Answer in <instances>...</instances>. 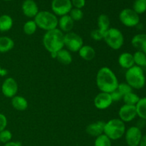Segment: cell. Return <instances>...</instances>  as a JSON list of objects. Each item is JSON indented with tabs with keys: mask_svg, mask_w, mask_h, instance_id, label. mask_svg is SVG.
<instances>
[{
	"mask_svg": "<svg viewBox=\"0 0 146 146\" xmlns=\"http://www.w3.org/2000/svg\"><path fill=\"white\" fill-rule=\"evenodd\" d=\"M83 45V38L76 33L71 31L64 34V46L71 52H78Z\"/></svg>",
	"mask_w": 146,
	"mask_h": 146,
	"instance_id": "7",
	"label": "cell"
},
{
	"mask_svg": "<svg viewBox=\"0 0 146 146\" xmlns=\"http://www.w3.org/2000/svg\"><path fill=\"white\" fill-rule=\"evenodd\" d=\"M133 9L138 14L145 13L146 11V0H135Z\"/></svg>",
	"mask_w": 146,
	"mask_h": 146,
	"instance_id": "29",
	"label": "cell"
},
{
	"mask_svg": "<svg viewBox=\"0 0 146 146\" xmlns=\"http://www.w3.org/2000/svg\"><path fill=\"white\" fill-rule=\"evenodd\" d=\"M125 125L119 118H113L105 123L104 133L111 141L120 139L125 135Z\"/></svg>",
	"mask_w": 146,
	"mask_h": 146,
	"instance_id": "4",
	"label": "cell"
},
{
	"mask_svg": "<svg viewBox=\"0 0 146 146\" xmlns=\"http://www.w3.org/2000/svg\"><path fill=\"white\" fill-rule=\"evenodd\" d=\"M131 44L138 51L146 54V34H138L131 39Z\"/></svg>",
	"mask_w": 146,
	"mask_h": 146,
	"instance_id": "17",
	"label": "cell"
},
{
	"mask_svg": "<svg viewBox=\"0 0 146 146\" xmlns=\"http://www.w3.org/2000/svg\"><path fill=\"white\" fill-rule=\"evenodd\" d=\"M21 10L23 14L29 18H34L39 11L38 5L34 0H24L21 4Z\"/></svg>",
	"mask_w": 146,
	"mask_h": 146,
	"instance_id": "14",
	"label": "cell"
},
{
	"mask_svg": "<svg viewBox=\"0 0 146 146\" xmlns=\"http://www.w3.org/2000/svg\"><path fill=\"white\" fill-rule=\"evenodd\" d=\"M14 47V41L11 38L6 36H0V53L4 54L13 49Z\"/></svg>",
	"mask_w": 146,
	"mask_h": 146,
	"instance_id": "21",
	"label": "cell"
},
{
	"mask_svg": "<svg viewBox=\"0 0 146 146\" xmlns=\"http://www.w3.org/2000/svg\"><path fill=\"white\" fill-rule=\"evenodd\" d=\"M140 97L137 95L136 94L132 92H130L128 94H125L123 96V101L124 104L131 106H135L138 101L140 100Z\"/></svg>",
	"mask_w": 146,
	"mask_h": 146,
	"instance_id": "27",
	"label": "cell"
},
{
	"mask_svg": "<svg viewBox=\"0 0 146 146\" xmlns=\"http://www.w3.org/2000/svg\"><path fill=\"white\" fill-rule=\"evenodd\" d=\"M126 83L133 89L139 90L145 85L146 78L144 70L141 67L134 65L127 69L125 74Z\"/></svg>",
	"mask_w": 146,
	"mask_h": 146,
	"instance_id": "3",
	"label": "cell"
},
{
	"mask_svg": "<svg viewBox=\"0 0 146 146\" xmlns=\"http://www.w3.org/2000/svg\"><path fill=\"white\" fill-rule=\"evenodd\" d=\"M118 116L124 123H129L133 121L137 116V111L135 106L124 104L118 111Z\"/></svg>",
	"mask_w": 146,
	"mask_h": 146,
	"instance_id": "12",
	"label": "cell"
},
{
	"mask_svg": "<svg viewBox=\"0 0 146 146\" xmlns=\"http://www.w3.org/2000/svg\"><path fill=\"white\" fill-rule=\"evenodd\" d=\"M118 64L120 66L122 67L123 68L125 69H128V68H131L135 65L133 59V56L132 54L128 52H124L122 53L121 55L118 56Z\"/></svg>",
	"mask_w": 146,
	"mask_h": 146,
	"instance_id": "18",
	"label": "cell"
},
{
	"mask_svg": "<svg viewBox=\"0 0 146 146\" xmlns=\"http://www.w3.org/2000/svg\"><path fill=\"white\" fill-rule=\"evenodd\" d=\"M34 20L38 28L46 31H51L58 27V18L54 13L48 11H39Z\"/></svg>",
	"mask_w": 146,
	"mask_h": 146,
	"instance_id": "5",
	"label": "cell"
},
{
	"mask_svg": "<svg viewBox=\"0 0 146 146\" xmlns=\"http://www.w3.org/2000/svg\"><path fill=\"white\" fill-rule=\"evenodd\" d=\"M1 88V92L4 96L12 98L18 92V84L14 78L9 77L3 81Z\"/></svg>",
	"mask_w": 146,
	"mask_h": 146,
	"instance_id": "11",
	"label": "cell"
},
{
	"mask_svg": "<svg viewBox=\"0 0 146 146\" xmlns=\"http://www.w3.org/2000/svg\"><path fill=\"white\" fill-rule=\"evenodd\" d=\"M111 98L113 100V102H115V101H121V99H123V96L118 91V90H115V91H113L112 93H111Z\"/></svg>",
	"mask_w": 146,
	"mask_h": 146,
	"instance_id": "36",
	"label": "cell"
},
{
	"mask_svg": "<svg viewBox=\"0 0 146 146\" xmlns=\"http://www.w3.org/2000/svg\"><path fill=\"white\" fill-rule=\"evenodd\" d=\"M51 58H56L57 56V53H51Z\"/></svg>",
	"mask_w": 146,
	"mask_h": 146,
	"instance_id": "41",
	"label": "cell"
},
{
	"mask_svg": "<svg viewBox=\"0 0 146 146\" xmlns=\"http://www.w3.org/2000/svg\"><path fill=\"white\" fill-rule=\"evenodd\" d=\"M56 59L61 64H64V65H68V64H71L73 61L71 52L68 50L64 49V48H62L57 52Z\"/></svg>",
	"mask_w": 146,
	"mask_h": 146,
	"instance_id": "23",
	"label": "cell"
},
{
	"mask_svg": "<svg viewBox=\"0 0 146 146\" xmlns=\"http://www.w3.org/2000/svg\"><path fill=\"white\" fill-rule=\"evenodd\" d=\"M58 26L59 27V29L62 32H65L66 34L72 31L74 27V21L68 14L62 16L58 19Z\"/></svg>",
	"mask_w": 146,
	"mask_h": 146,
	"instance_id": "16",
	"label": "cell"
},
{
	"mask_svg": "<svg viewBox=\"0 0 146 146\" xmlns=\"http://www.w3.org/2000/svg\"><path fill=\"white\" fill-rule=\"evenodd\" d=\"M143 69L144 70V71H145H145H146V62H145V65H144L143 66Z\"/></svg>",
	"mask_w": 146,
	"mask_h": 146,
	"instance_id": "42",
	"label": "cell"
},
{
	"mask_svg": "<svg viewBox=\"0 0 146 146\" xmlns=\"http://www.w3.org/2000/svg\"><path fill=\"white\" fill-rule=\"evenodd\" d=\"M7 118L4 114L0 113V132L6 129L7 125Z\"/></svg>",
	"mask_w": 146,
	"mask_h": 146,
	"instance_id": "35",
	"label": "cell"
},
{
	"mask_svg": "<svg viewBox=\"0 0 146 146\" xmlns=\"http://www.w3.org/2000/svg\"><path fill=\"white\" fill-rule=\"evenodd\" d=\"M104 40L107 45L113 50H118L124 44V36L118 29L110 28L104 35Z\"/></svg>",
	"mask_w": 146,
	"mask_h": 146,
	"instance_id": "6",
	"label": "cell"
},
{
	"mask_svg": "<svg viewBox=\"0 0 146 146\" xmlns=\"http://www.w3.org/2000/svg\"><path fill=\"white\" fill-rule=\"evenodd\" d=\"M94 106L98 110H105L109 108L113 104L111 94L108 93L100 92L94 98Z\"/></svg>",
	"mask_w": 146,
	"mask_h": 146,
	"instance_id": "13",
	"label": "cell"
},
{
	"mask_svg": "<svg viewBox=\"0 0 146 146\" xmlns=\"http://www.w3.org/2000/svg\"><path fill=\"white\" fill-rule=\"evenodd\" d=\"M137 111V116L141 119L146 121V97L140 98L135 105Z\"/></svg>",
	"mask_w": 146,
	"mask_h": 146,
	"instance_id": "25",
	"label": "cell"
},
{
	"mask_svg": "<svg viewBox=\"0 0 146 146\" xmlns=\"http://www.w3.org/2000/svg\"><path fill=\"white\" fill-rule=\"evenodd\" d=\"M141 128L137 126H131L125 131V139L128 146H138L142 138Z\"/></svg>",
	"mask_w": 146,
	"mask_h": 146,
	"instance_id": "10",
	"label": "cell"
},
{
	"mask_svg": "<svg viewBox=\"0 0 146 146\" xmlns=\"http://www.w3.org/2000/svg\"><path fill=\"white\" fill-rule=\"evenodd\" d=\"M138 146H146V134L142 136V138H141V142H140Z\"/></svg>",
	"mask_w": 146,
	"mask_h": 146,
	"instance_id": "39",
	"label": "cell"
},
{
	"mask_svg": "<svg viewBox=\"0 0 146 146\" xmlns=\"http://www.w3.org/2000/svg\"><path fill=\"white\" fill-rule=\"evenodd\" d=\"M1 70H2V68L0 66V76H1Z\"/></svg>",
	"mask_w": 146,
	"mask_h": 146,
	"instance_id": "43",
	"label": "cell"
},
{
	"mask_svg": "<svg viewBox=\"0 0 146 146\" xmlns=\"http://www.w3.org/2000/svg\"><path fill=\"white\" fill-rule=\"evenodd\" d=\"M3 1H11V0H3Z\"/></svg>",
	"mask_w": 146,
	"mask_h": 146,
	"instance_id": "44",
	"label": "cell"
},
{
	"mask_svg": "<svg viewBox=\"0 0 146 146\" xmlns=\"http://www.w3.org/2000/svg\"><path fill=\"white\" fill-rule=\"evenodd\" d=\"M14 21L12 18L8 14L0 16V32L9 31L13 27Z\"/></svg>",
	"mask_w": 146,
	"mask_h": 146,
	"instance_id": "22",
	"label": "cell"
},
{
	"mask_svg": "<svg viewBox=\"0 0 146 146\" xmlns=\"http://www.w3.org/2000/svg\"><path fill=\"white\" fill-rule=\"evenodd\" d=\"M7 74V71L6 69H4V68H2V70H1V76H6Z\"/></svg>",
	"mask_w": 146,
	"mask_h": 146,
	"instance_id": "40",
	"label": "cell"
},
{
	"mask_svg": "<svg viewBox=\"0 0 146 146\" xmlns=\"http://www.w3.org/2000/svg\"><path fill=\"white\" fill-rule=\"evenodd\" d=\"M119 19L124 26L127 27H136L140 23L139 14L133 9H124L120 12Z\"/></svg>",
	"mask_w": 146,
	"mask_h": 146,
	"instance_id": "8",
	"label": "cell"
},
{
	"mask_svg": "<svg viewBox=\"0 0 146 146\" xmlns=\"http://www.w3.org/2000/svg\"><path fill=\"white\" fill-rule=\"evenodd\" d=\"M68 15L71 17V18L74 20V21H80L83 19L84 17V12L81 9H77V8H72L71 11L69 12Z\"/></svg>",
	"mask_w": 146,
	"mask_h": 146,
	"instance_id": "31",
	"label": "cell"
},
{
	"mask_svg": "<svg viewBox=\"0 0 146 146\" xmlns=\"http://www.w3.org/2000/svg\"><path fill=\"white\" fill-rule=\"evenodd\" d=\"M80 57L85 61H91L96 56V51L89 45H83L78 51Z\"/></svg>",
	"mask_w": 146,
	"mask_h": 146,
	"instance_id": "19",
	"label": "cell"
},
{
	"mask_svg": "<svg viewBox=\"0 0 146 146\" xmlns=\"http://www.w3.org/2000/svg\"><path fill=\"white\" fill-rule=\"evenodd\" d=\"M96 85L101 92L111 94L115 91L119 84L115 73L110 68L102 67L98 70L96 74Z\"/></svg>",
	"mask_w": 146,
	"mask_h": 146,
	"instance_id": "1",
	"label": "cell"
},
{
	"mask_svg": "<svg viewBox=\"0 0 146 146\" xmlns=\"http://www.w3.org/2000/svg\"><path fill=\"white\" fill-rule=\"evenodd\" d=\"M97 21H98V29L103 33H105L107 30L111 28L110 27V24H111L110 19L106 14H102L98 16Z\"/></svg>",
	"mask_w": 146,
	"mask_h": 146,
	"instance_id": "24",
	"label": "cell"
},
{
	"mask_svg": "<svg viewBox=\"0 0 146 146\" xmlns=\"http://www.w3.org/2000/svg\"><path fill=\"white\" fill-rule=\"evenodd\" d=\"M4 146H21V144L19 142H14V141H10L7 143L4 144Z\"/></svg>",
	"mask_w": 146,
	"mask_h": 146,
	"instance_id": "38",
	"label": "cell"
},
{
	"mask_svg": "<svg viewBox=\"0 0 146 146\" xmlns=\"http://www.w3.org/2000/svg\"><path fill=\"white\" fill-rule=\"evenodd\" d=\"M104 33L100 31L98 29L93 30L91 33V38L94 40H95V41H101V40L104 39Z\"/></svg>",
	"mask_w": 146,
	"mask_h": 146,
	"instance_id": "34",
	"label": "cell"
},
{
	"mask_svg": "<svg viewBox=\"0 0 146 146\" xmlns=\"http://www.w3.org/2000/svg\"><path fill=\"white\" fill-rule=\"evenodd\" d=\"M12 138V133L9 130L5 129L0 132V143L5 144L10 142Z\"/></svg>",
	"mask_w": 146,
	"mask_h": 146,
	"instance_id": "32",
	"label": "cell"
},
{
	"mask_svg": "<svg viewBox=\"0 0 146 146\" xmlns=\"http://www.w3.org/2000/svg\"><path fill=\"white\" fill-rule=\"evenodd\" d=\"M135 66L143 68L146 62V54L141 51H137L133 54Z\"/></svg>",
	"mask_w": 146,
	"mask_h": 146,
	"instance_id": "28",
	"label": "cell"
},
{
	"mask_svg": "<svg viewBox=\"0 0 146 146\" xmlns=\"http://www.w3.org/2000/svg\"><path fill=\"white\" fill-rule=\"evenodd\" d=\"M43 45L51 54L57 53L64 47V34L59 29L46 31L43 37Z\"/></svg>",
	"mask_w": 146,
	"mask_h": 146,
	"instance_id": "2",
	"label": "cell"
},
{
	"mask_svg": "<svg viewBox=\"0 0 146 146\" xmlns=\"http://www.w3.org/2000/svg\"><path fill=\"white\" fill-rule=\"evenodd\" d=\"M11 105L14 109L19 111H25L28 108V102L24 97L16 95L11 98Z\"/></svg>",
	"mask_w": 146,
	"mask_h": 146,
	"instance_id": "20",
	"label": "cell"
},
{
	"mask_svg": "<svg viewBox=\"0 0 146 146\" xmlns=\"http://www.w3.org/2000/svg\"><path fill=\"white\" fill-rule=\"evenodd\" d=\"M37 28H38V27H37L34 20H29L24 23V27H23V31L25 34L31 36L33 35L36 31Z\"/></svg>",
	"mask_w": 146,
	"mask_h": 146,
	"instance_id": "26",
	"label": "cell"
},
{
	"mask_svg": "<svg viewBox=\"0 0 146 146\" xmlns=\"http://www.w3.org/2000/svg\"><path fill=\"white\" fill-rule=\"evenodd\" d=\"M105 123H106L104 121H101L92 123L88 125L86 131L89 135L96 138V137L104 134Z\"/></svg>",
	"mask_w": 146,
	"mask_h": 146,
	"instance_id": "15",
	"label": "cell"
},
{
	"mask_svg": "<svg viewBox=\"0 0 146 146\" xmlns=\"http://www.w3.org/2000/svg\"><path fill=\"white\" fill-rule=\"evenodd\" d=\"M72 6L74 8L82 9L86 4V0H71Z\"/></svg>",
	"mask_w": 146,
	"mask_h": 146,
	"instance_id": "37",
	"label": "cell"
},
{
	"mask_svg": "<svg viewBox=\"0 0 146 146\" xmlns=\"http://www.w3.org/2000/svg\"><path fill=\"white\" fill-rule=\"evenodd\" d=\"M117 90H118L123 96L125 95V94H128V93L130 92H132L133 91V88H131L126 82L121 83V84H118Z\"/></svg>",
	"mask_w": 146,
	"mask_h": 146,
	"instance_id": "33",
	"label": "cell"
},
{
	"mask_svg": "<svg viewBox=\"0 0 146 146\" xmlns=\"http://www.w3.org/2000/svg\"><path fill=\"white\" fill-rule=\"evenodd\" d=\"M72 8L71 0H52L51 1V9L56 16L67 15Z\"/></svg>",
	"mask_w": 146,
	"mask_h": 146,
	"instance_id": "9",
	"label": "cell"
},
{
	"mask_svg": "<svg viewBox=\"0 0 146 146\" xmlns=\"http://www.w3.org/2000/svg\"><path fill=\"white\" fill-rule=\"evenodd\" d=\"M111 140L105 134L96 137L94 142V146H111Z\"/></svg>",
	"mask_w": 146,
	"mask_h": 146,
	"instance_id": "30",
	"label": "cell"
}]
</instances>
